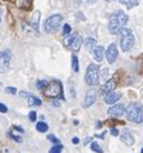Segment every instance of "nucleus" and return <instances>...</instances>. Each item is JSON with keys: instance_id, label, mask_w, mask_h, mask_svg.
I'll list each match as a JSON object with an SVG mask.
<instances>
[{"instance_id": "1", "label": "nucleus", "mask_w": 143, "mask_h": 153, "mask_svg": "<svg viewBox=\"0 0 143 153\" xmlns=\"http://www.w3.org/2000/svg\"><path fill=\"white\" fill-rule=\"evenodd\" d=\"M127 23H128V16L123 10H115L110 17L108 32L112 33V35H119L121 28H124Z\"/></svg>"}, {"instance_id": "2", "label": "nucleus", "mask_w": 143, "mask_h": 153, "mask_svg": "<svg viewBox=\"0 0 143 153\" xmlns=\"http://www.w3.org/2000/svg\"><path fill=\"white\" fill-rule=\"evenodd\" d=\"M125 114H127V118L130 122L142 124L143 122V104H141L139 102H132L128 105V108L125 109Z\"/></svg>"}, {"instance_id": "3", "label": "nucleus", "mask_w": 143, "mask_h": 153, "mask_svg": "<svg viewBox=\"0 0 143 153\" xmlns=\"http://www.w3.org/2000/svg\"><path fill=\"white\" fill-rule=\"evenodd\" d=\"M120 35V46L123 52H129L134 45V35L133 31L130 28H121V31L119 32Z\"/></svg>"}, {"instance_id": "4", "label": "nucleus", "mask_w": 143, "mask_h": 153, "mask_svg": "<svg viewBox=\"0 0 143 153\" xmlns=\"http://www.w3.org/2000/svg\"><path fill=\"white\" fill-rule=\"evenodd\" d=\"M85 81L90 86H95L99 82V67L97 65H89L85 74Z\"/></svg>"}, {"instance_id": "5", "label": "nucleus", "mask_w": 143, "mask_h": 153, "mask_svg": "<svg viewBox=\"0 0 143 153\" xmlns=\"http://www.w3.org/2000/svg\"><path fill=\"white\" fill-rule=\"evenodd\" d=\"M44 94L45 97H49V98L62 97V82L58 81V80L50 81L48 84V86L44 89Z\"/></svg>"}, {"instance_id": "6", "label": "nucleus", "mask_w": 143, "mask_h": 153, "mask_svg": "<svg viewBox=\"0 0 143 153\" xmlns=\"http://www.w3.org/2000/svg\"><path fill=\"white\" fill-rule=\"evenodd\" d=\"M62 21H63V17H62L61 14H53V16H50L49 18L45 21V23H44L45 31L49 32V33L57 31V30L60 28V26H61Z\"/></svg>"}, {"instance_id": "7", "label": "nucleus", "mask_w": 143, "mask_h": 153, "mask_svg": "<svg viewBox=\"0 0 143 153\" xmlns=\"http://www.w3.org/2000/svg\"><path fill=\"white\" fill-rule=\"evenodd\" d=\"M81 42H83V39H81V36H80V33H77V32L72 33L71 36L65 39V45L67 48H70L71 50H74V52H77L80 49Z\"/></svg>"}, {"instance_id": "8", "label": "nucleus", "mask_w": 143, "mask_h": 153, "mask_svg": "<svg viewBox=\"0 0 143 153\" xmlns=\"http://www.w3.org/2000/svg\"><path fill=\"white\" fill-rule=\"evenodd\" d=\"M10 52L9 50H3L0 52V74H4L9 70L10 65Z\"/></svg>"}, {"instance_id": "9", "label": "nucleus", "mask_w": 143, "mask_h": 153, "mask_svg": "<svg viewBox=\"0 0 143 153\" xmlns=\"http://www.w3.org/2000/svg\"><path fill=\"white\" fill-rule=\"evenodd\" d=\"M117 56H119L117 46H116V44H113V42H112V44H110V46H108L107 50H106V58H107L108 63H113V62H115Z\"/></svg>"}, {"instance_id": "10", "label": "nucleus", "mask_w": 143, "mask_h": 153, "mask_svg": "<svg viewBox=\"0 0 143 153\" xmlns=\"http://www.w3.org/2000/svg\"><path fill=\"white\" fill-rule=\"evenodd\" d=\"M97 100V91L94 89H89L86 91V95H85V100H84V107L85 108H89L92 104H94Z\"/></svg>"}, {"instance_id": "11", "label": "nucleus", "mask_w": 143, "mask_h": 153, "mask_svg": "<svg viewBox=\"0 0 143 153\" xmlns=\"http://www.w3.org/2000/svg\"><path fill=\"white\" fill-rule=\"evenodd\" d=\"M125 113V105L124 104H115L108 109V114L112 117H120Z\"/></svg>"}, {"instance_id": "12", "label": "nucleus", "mask_w": 143, "mask_h": 153, "mask_svg": "<svg viewBox=\"0 0 143 153\" xmlns=\"http://www.w3.org/2000/svg\"><path fill=\"white\" fill-rule=\"evenodd\" d=\"M121 98V93L119 91H111L104 94V103L107 104H115L116 102H119V99Z\"/></svg>"}, {"instance_id": "13", "label": "nucleus", "mask_w": 143, "mask_h": 153, "mask_svg": "<svg viewBox=\"0 0 143 153\" xmlns=\"http://www.w3.org/2000/svg\"><path fill=\"white\" fill-rule=\"evenodd\" d=\"M116 86H117V84H116V81L113 79H111V80H108V81H106L104 82V85L102 88H101V94H107V93H111V91H115V89H116Z\"/></svg>"}, {"instance_id": "14", "label": "nucleus", "mask_w": 143, "mask_h": 153, "mask_svg": "<svg viewBox=\"0 0 143 153\" xmlns=\"http://www.w3.org/2000/svg\"><path fill=\"white\" fill-rule=\"evenodd\" d=\"M121 140H123V143H125L128 147H130V146H133L134 144V137L128 129L123 130V133H121Z\"/></svg>"}, {"instance_id": "15", "label": "nucleus", "mask_w": 143, "mask_h": 153, "mask_svg": "<svg viewBox=\"0 0 143 153\" xmlns=\"http://www.w3.org/2000/svg\"><path fill=\"white\" fill-rule=\"evenodd\" d=\"M40 12L39 10H36L35 13L32 14L31 17V21H30V25H31V27L35 30V31H39V21H40Z\"/></svg>"}, {"instance_id": "16", "label": "nucleus", "mask_w": 143, "mask_h": 153, "mask_svg": "<svg viewBox=\"0 0 143 153\" xmlns=\"http://www.w3.org/2000/svg\"><path fill=\"white\" fill-rule=\"evenodd\" d=\"M93 54H94V58L97 62H102L104 57V48L103 46H95L93 49Z\"/></svg>"}, {"instance_id": "17", "label": "nucleus", "mask_w": 143, "mask_h": 153, "mask_svg": "<svg viewBox=\"0 0 143 153\" xmlns=\"http://www.w3.org/2000/svg\"><path fill=\"white\" fill-rule=\"evenodd\" d=\"M32 1L34 0H14L16 5L21 8V9H28L32 5Z\"/></svg>"}, {"instance_id": "18", "label": "nucleus", "mask_w": 143, "mask_h": 153, "mask_svg": "<svg viewBox=\"0 0 143 153\" xmlns=\"http://www.w3.org/2000/svg\"><path fill=\"white\" fill-rule=\"evenodd\" d=\"M27 104L30 105V107L41 105V100H40L37 97H35V95H30V94H28V97H27Z\"/></svg>"}, {"instance_id": "19", "label": "nucleus", "mask_w": 143, "mask_h": 153, "mask_svg": "<svg viewBox=\"0 0 143 153\" xmlns=\"http://www.w3.org/2000/svg\"><path fill=\"white\" fill-rule=\"evenodd\" d=\"M95 46H98V45H97V40L94 39V37H88V39L85 40V48L88 50L93 52V49L95 48Z\"/></svg>"}, {"instance_id": "20", "label": "nucleus", "mask_w": 143, "mask_h": 153, "mask_svg": "<svg viewBox=\"0 0 143 153\" xmlns=\"http://www.w3.org/2000/svg\"><path fill=\"white\" fill-rule=\"evenodd\" d=\"M121 4H124L128 9H132L133 7H137L138 5V0H119Z\"/></svg>"}, {"instance_id": "21", "label": "nucleus", "mask_w": 143, "mask_h": 153, "mask_svg": "<svg viewBox=\"0 0 143 153\" xmlns=\"http://www.w3.org/2000/svg\"><path fill=\"white\" fill-rule=\"evenodd\" d=\"M36 130L39 131V133H47L48 131V125L45 124V122L40 121V122H37L36 124Z\"/></svg>"}, {"instance_id": "22", "label": "nucleus", "mask_w": 143, "mask_h": 153, "mask_svg": "<svg viewBox=\"0 0 143 153\" xmlns=\"http://www.w3.org/2000/svg\"><path fill=\"white\" fill-rule=\"evenodd\" d=\"M71 59H72V71L74 72H79V59H77V57L74 54Z\"/></svg>"}, {"instance_id": "23", "label": "nucleus", "mask_w": 143, "mask_h": 153, "mask_svg": "<svg viewBox=\"0 0 143 153\" xmlns=\"http://www.w3.org/2000/svg\"><path fill=\"white\" fill-rule=\"evenodd\" d=\"M62 149H63V146H62V144H56L54 147L50 148L49 153H61Z\"/></svg>"}, {"instance_id": "24", "label": "nucleus", "mask_w": 143, "mask_h": 153, "mask_svg": "<svg viewBox=\"0 0 143 153\" xmlns=\"http://www.w3.org/2000/svg\"><path fill=\"white\" fill-rule=\"evenodd\" d=\"M90 148H92V151H94L95 153H103L102 148H101V147H99V144H98V143H95V142H92Z\"/></svg>"}, {"instance_id": "25", "label": "nucleus", "mask_w": 143, "mask_h": 153, "mask_svg": "<svg viewBox=\"0 0 143 153\" xmlns=\"http://www.w3.org/2000/svg\"><path fill=\"white\" fill-rule=\"evenodd\" d=\"M48 81H45V80H40V81H37V84H36V88L37 89H40V90H44L45 88L48 86Z\"/></svg>"}, {"instance_id": "26", "label": "nucleus", "mask_w": 143, "mask_h": 153, "mask_svg": "<svg viewBox=\"0 0 143 153\" xmlns=\"http://www.w3.org/2000/svg\"><path fill=\"white\" fill-rule=\"evenodd\" d=\"M48 140H50L52 143H54V146H56V144H61V140L58 138H56L54 135H52V134L48 135Z\"/></svg>"}, {"instance_id": "27", "label": "nucleus", "mask_w": 143, "mask_h": 153, "mask_svg": "<svg viewBox=\"0 0 143 153\" xmlns=\"http://www.w3.org/2000/svg\"><path fill=\"white\" fill-rule=\"evenodd\" d=\"M62 33H63V35L65 36H67V35H70V33H71V26H70V25H65V26H63V31H62Z\"/></svg>"}, {"instance_id": "28", "label": "nucleus", "mask_w": 143, "mask_h": 153, "mask_svg": "<svg viewBox=\"0 0 143 153\" xmlns=\"http://www.w3.org/2000/svg\"><path fill=\"white\" fill-rule=\"evenodd\" d=\"M5 91L8 93V94H12V95L17 94V89L13 88V86H8V88H5Z\"/></svg>"}, {"instance_id": "29", "label": "nucleus", "mask_w": 143, "mask_h": 153, "mask_svg": "<svg viewBox=\"0 0 143 153\" xmlns=\"http://www.w3.org/2000/svg\"><path fill=\"white\" fill-rule=\"evenodd\" d=\"M8 137L12 138L13 140H16V142H18V143H22V138L21 137H16V135H13L12 133H8Z\"/></svg>"}, {"instance_id": "30", "label": "nucleus", "mask_w": 143, "mask_h": 153, "mask_svg": "<svg viewBox=\"0 0 143 153\" xmlns=\"http://www.w3.org/2000/svg\"><path fill=\"white\" fill-rule=\"evenodd\" d=\"M36 117H37V116H36V112H35V111H31L30 114H28V118H30L31 122H35V121H36Z\"/></svg>"}, {"instance_id": "31", "label": "nucleus", "mask_w": 143, "mask_h": 153, "mask_svg": "<svg viewBox=\"0 0 143 153\" xmlns=\"http://www.w3.org/2000/svg\"><path fill=\"white\" fill-rule=\"evenodd\" d=\"M110 133H111V135H113V137H119V131H117V129H116L115 126H112V127H111Z\"/></svg>"}, {"instance_id": "32", "label": "nucleus", "mask_w": 143, "mask_h": 153, "mask_svg": "<svg viewBox=\"0 0 143 153\" xmlns=\"http://www.w3.org/2000/svg\"><path fill=\"white\" fill-rule=\"evenodd\" d=\"M0 112H1V113H5V112H8L7 105H4L3 103H0Z\"/></svg>"}, {"instance_id": "33", "label": "nucleus", "mask_w": 143, "mask_h": 153, "mask_svg": "<svg viewBox=\"0 0 143 153\" xmlns=\"http://www.w3.org/2000/svg\"><path fill=\"white\" fill-rule=\"evenodd\" d=\"M81 3H84V4H92V3H95V0H81Z\"/></svg>"}, {"instance_id": "34", "label": "nucleus", "mask_w": 143, "mask_h": 153, "mask_svg": "<svg viewBox=\"0 0 143 153\" xmlns=\"http://www.w3.org/2000/svg\"><path fill=\"white\" fill-rule=\"evenodd\" d=\"M107 75H108V70H106V68H104V70H103V80L107 77Z\"/></svg>"}, {"instance_id": "35", "label": "nucleus", "mask_w": 143, "mask_h": 153, "mask_svg": "<svg viewBox=\"0 0 143 153\" xmlns=\"http://www.w3.org/2000/svg\"><path fill=\"white\" fill-rule=\"evenodd\" d=\"M14 129H16V130H18L19 133H23V129H22V127H19V126H14Z\"/></svg>"}, {"instance_id": "36", "label": "nucleus", "mask_w": 143, "mask_h": 153, "mask_svg": "<svg viewBox=\"0 0 143 153\" xmlns=\"http://www.w3.org/2000/svg\"><path fill=\"white\" fill-rule=\"evenodd\" d=\"M79 142H80L79 138H74V139H72V143H74V144H79Z\"/></svg>"}, {"instance_id": "37", "label": "nucleus", "mask_w": 143, "mask_h": 153, "mask_svg": "<svg viewBox=\"0 0 143 153\" xmlns=\"http://www.w3.org/2000/svg\"><path fill=\"white\" fill-rule=\"evenodd\" d=\"M95 137H97V138H102V139H103V138H104V133L102 131V134H97Z\"/></svg>"}, {"instance_id": "38", "label": "nucleus", "mask_w": 143, "mask_h": 153, "mask_svg": "<svg viewBox=\"0 0 143 153\" xmlns=\"http://www.w3.org/2000/svg\"><path fill=\"white\" fill-rule=\"evenodd\" d=\"M95 126H97V129H99V127L102 126V122H101V121H98V124H97Z\"/></svg>"}, {"instance_id": "39", "label": "nucleus", "mask_w": 143, "mask_h": 153, "mask_svg": "<svg viewBox=\"0 0 143 153\" xmlns=\"http://www.w3.org/2000/svg\"><path fill=\"white\" fill-rule=\"evenodd\" d=\"M1 17H3V10L0 9V22H1Z\"/></svg>"}, {"instance_id": "40", "label": "nucleus", "mask_w": 143, "mask_h": 153, "mask_svg": "<svg viewBox=\"0 0 143 153\" xmlns=\"http://www.w3.org/2000/svg\"><path fill=\"white\" fill-rule=\"evenodd\" d=\"M106 1H108V3H110V1H113V0H106Z\"/></svg>"}, {"instance_id": "41", "label": "nucleus", "mask_w": 143, "mask_h": 153, "mask_svg": "<svg viewBox=\"0 0 143 153\" xmlns=\"http://www.w3.org/2000/svg\"><path fill=\"white\" fill-rule=\"evenodd\" d=\"M141 153H143V148H142V149H141Z\"/></svg>"}]
</instances>
